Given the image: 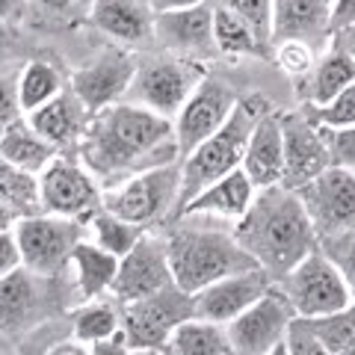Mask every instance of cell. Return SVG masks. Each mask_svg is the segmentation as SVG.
Masks as SVG:
<instances>
[{
	"mask_svg": "<svg viewBox=\"0 0 355 355\" xmlns=\"http://www.w3.org/2000/svg\"><path fill=\"white\" fill-rule=\"evenodd\" d=\"M338 355H355V347H349V349H343V352H338Z\"/></svg>",
	"mask_w": 355,
	"mask_h": 355,
	"instance_id": "11a10c76",
	"label": "cell"
},
{
	"mask_svg": "<svg viewBox=\"0 0 355 355\" xmlns=\"http://www.w3.org/2000/svg\"><path fill=\"white\" fill-rule=\"evenodd\" d=\"M18 266H24V261H21L15 231H3V234H0V279L9 272H15Z\"/></svg>",
	"mask_w": 355,
	"mask_h": 355,
	"instance_id": "f6af8a7d",
	"label": "cell"
},
{
	"mask_svg": "<svg viewBox=\"0 0 355 355\" xmlns=\"http://www.w3.org/2000/svg\"><path fill=\"white\" fill-rule=\"evenodd\" d=\"M27 42L21 36V30L15 24L0 21V65L3 62H24Z\"/></svg>",
	"mask_w": 355,
	"mask_h": 355,
	"instance_id": "ee69618b",
	"label": "cell"
},
{
	"mask_svg": "<svg viewBox=\"0 0 355 355\" xmlns=\"http://www.w3.org/2000/svg\"><path fill=\"white\" fill-rule=\"evenodd\" d=\"M27 3L30 0H0V21L18 27L21 21H27Z\"/></svg>",
	"mask_w": 355,
	"mask_h": 355,
	"instance_id": "c3c4849f",
	"label": "cell"
},
{
	"mask_svg": "<svg viewBox=\"0 0 355 355\" xmlns=\"http://www.w3.org/2000/svg\"><path fill=\"white\" fill-rule=\"evenodd\" d=\"M243 172L249 175L254 190L282 184L284 175V137H282V110L275 107L254 125L246 154H243Z\"/></svg>",
	"mask_w": 355,
	"mask_h": 355,
	"instance_id": "7402d4cb",
	"label": "cell"
},
{
	"mask_svg": "<svg viewBox=\"0 0 355 355\" xmlns=\"http://www.w3.org/2000/svg\"><path fill=\"white\" fill-rule=\"evenodd\" d=\"M323 139L326 148L331 154V166H340V169L355 172V125L349 128H323Z\"/></svg>",
	"mask_w": 355,
	"mask_h": 355,
	"instance_id": "b9f144b4",
	"label": "cell"
},
{
	"mask_svg": "<svg viewBox=\"0 0 355 355\" xmlns=\"http://www.w3.org/2000/svg\"><path fill=\"white\" fill-rule=\"evenodd\" d=\"M77 302L74 282L65 275H39L18 266L0 279V335L24 338L39 326L69 314Z\"/></svg>",
	"mask_w": 355,
	"mask_h": 355,
	"instance_id": "5b68a950",
	"label": "cell"
},
{
	"mask_svg": "<svg viewBox=\"0 0 355 355\" xmlns=\"http://www.w3.org/2000/svg\"><path fill=\"white\" fill-rule=\"evenodd\" d=\"M137 60L139 53H133L130 48L110 44L92 62H86L69 74V89L80 98L89 113H98L110 104L125 101L133 74H137Z\"/></svg>",
	"mask_w": 355,
	"mask_h": 355,
	"instance_id": "4fadbf2b",
	"label": "cell"
},
{
	"mask_svg": "<svg viewBox=\"0 0 355 355\" xmlns=\"http://www.w3.org/2000/svg\"><path fill=\"white\" fill-rule=\"evenodd\" d=\"M154 48L196 62H216L214 39V0L175 12H154Z\"/></svg>",
	"mask_w": 355,
	"mask_h": 355,
	"instance_id": "9a60e30c",
	"label": "cell"
},
{
	"mask_svg": "<svg viewBox=\"0 0 355 355\" xmlns=\"http://www.w3.org/2000/svg\"><path fill=\"white\" fill-rule=\"evenodd\" d=\"M355 24V0H331V18H329V36L338 30Z\"/></svg>",
	"mask_w": 355,
	"mask_h": 355,
	"instance_id": "bcb514c9",
	"label": "cell"
},
{
	"mask_svg": "<svg viewBox=\"0 0 355 355\" xmlns=\"http://www.w3.org/2000/svg\"><path fill=\"white\" fill-rule=\"evenodd\" d=\"M254 184L249 181V175L237 169L225 175L214 187H207L205 193H198L190 205L181 210V216H216V219H240L249 210L254 198ZM178 216V219H181Z\"/></svg>",
	"mask_w": 355,
	"mask_h": 355,
	"instance_id": "d4e9b609",
	"label": "cell"
},
{
	"mask_svg": "<svg viewBox=\"0 0 355 355\" xmlns=\"http://www.w3.org/2000/svg\"><path fill=\"white\" fill-rule=\"evenodd\" d=\"M160 355H237L228 340L225 326L205 323V320H187L172 331Z\"/></svg>",
	"mask_w": 355,
	"mask_h": 355,
	"instance_id": "f546056e",
	"label": "cell"
},
{
	"mask_svg": "<svg viewBox=\"0 0 355 355\" xmlns=\"http://www.w3.org/2000/svg\"><path fill=\"white\" fill-rule=\"evenodd\" d=\"M77 160L101 184V190H113L148 169L181 163L175 121L139 104H110L89 119L77 146Z\"/></svg>",
	"mask_w": 355,
	"mask_h": 355,
	"instance_id": "6da1fadb",
	"label": "cell"
},
{
	"mask_svg": "<svg viewBox=\"0 0 355 355\" xmlns=\"http://www.w3.org/2000/svg\"><path fill=\"white\" fill-rule=\"evenodd\" d=\"M15 222H18V219L9 214L3 205H0V234H3V231H12V228H15Z\"/></svg>",
	"mask_w": 355,
	"mask_h": 355,
	"instance_id": "816d5d0a",
	"label": "cell"
},
{
	"mask_svg": "<svg viewBox=\"0 0 355 355\" xmlns=\"http://www.w3.org/2000/svg\"><path fill=\"white\" fill-rule=\"evenodd\" d=\"M24 62H3L0 65V137L24 119V110L18 101V80Z\"/></svg>",
	"mask_w": 355,
	"mask_h": 355,
	"instance_id": "8d00e7d4",
	"label": "cell"
},
{
	"mask_svg": "<svg viewBox=\"0 0 355 355\" xmlns=\"http://www.w3.org/2000/svg\"><path fill=\"white\" fill-rule=\"evenodd\" d=\"M95 0H30L27 27L39 33H69L89 24Z\"/></svg>",
	"mask_w": 355,
	"mask_h": 355,
	"instance_id": "1f68e13d",
	"label": "cell"
},
{
	"mask_svg": "<svg viewBox=\"0 0 355 355\" xmlns=\"http://www.w3.org/2000/svg\"><path fill=\"white\" fill-rule=\"evenodd\" d=\"M86 231L92 234V243L95 246L107 249L110 254H116V258H125V254L137 246V243L148 234L151 228H142V225H133V222H125L113 216L110 210H98V214L86 222Z\"/></svg>",
	"mask_w": 355,
	"mask_h": 355,
	"instance_id": "836d02e7",
	"label": "cell"
},
{
	"mask_svg": "<svg viewBox=\"0 0 355 355\" xmlns=\"http://www.w3.org/2000/svg\"><path fill=\"white\" fill-rule=\"evenodd\" d=\"M169 284H175V279L169 266V252H166V237L157 231H148L125 258H119L116 282L107 296L116 299L119 305H125L137 302L142 296L160 293Z\"/></svg>",
	"mask_w": 355,
	"mask_h": 355,
	"instance_id": "e0dca14e",
	"label": "cell"
},
{
	"mask_svg": "<svg viewBox=\"0 0 355 355\" xmlns=\"http://www.w3.org/2000/svg\"><path fill=\"white\" fill-rule=\"evenodd\" d=\"M187 320H196L193 293H184L178 284L121 305V331L133 352H160Z\"/></svg>",
	"mask_w": 355,
	"mask_h": 355,
	"instance_id": "ba28073f",
	"label": "cell"
},
{
	"mask_svg": "<svg viewBox=\"0 0 355 355\" xmlns=\"http://www.w3.org/2000/svg\"><path fill=\"white\" fill-rule=\"evenodd\" d=\"M71 266H74V291H77V305L92 302L110 293L119 272V258L110 254L107 249L95 246L92 240H80L71 252Z\"/></svg>",
	"mask_w": 355,
	"mask_h": 355,
	"instance_id": "484cf974",
	"label": "cell"
},
{
	"mask_svg": "<svg viewBox=\"0 0 355 355\" xmlns=\"http://www.w3.org/2000/svg\"><path fill=\"white\" fill-rule=\"evenodd\" d=\"M205 77H207L205 62L184 60L166 51H146L137 60V74H133L125 101L172 119L181 113V107L190 101V95Z\"/></svg>",
	"mask_w": 355,
	"mask_h": 355,
	"instance_id": "8992f818",
	"label": "cell"
},
{
	"mask_svg": "<svg viewBox=\"0 0 355 355\" xmlns=\"http://www.w3.org/2000/svg\"><path fill=\"white\" fill-rule=\"evenodd\" d=\"M314 62H317V48H311L308 42L287 39V42L272 44V65H279V69L291 77L308 74Z\"/></svg>",
	"mask_w": 355,
	"mask_h": 355,
	"instance_id": "f35d334b",
	"label": "cell"
},
{
	"mask_svg": "<svg viewBox=\"0 0 355 355\" xmlns=\"http://www.w3.org/2000/svg\"><path fill=\"white\" fill-rule=\"evenodd\" d=\"M296 193L320 240L355 228V172L329 166L323 175H317Z\"/></svg>",
	"mask_w": 355,
	"mask_h": 355,
	"instance_id": "5bb4252c",
	"label": "cell"
},
{
	"mask_svg": "<svg viewBox=\"0 0 355 355\" xmlns=\"http://www.w3.org/2000/svg\"><path fill=\"white\" fill-rule=\"evenodd\" d=\"M284 343H287V352L291 355H331L323 343H320V338L311 331L305 317H296L293 323L287 326Z\"/></svg>",
	"mask_w": 355,
	"mask_h": 355,
	"instance_id": "7bdbcfd3",
	"label": "cell"
},
{
	"mask_svg": "<svg viewBox=\"0 0 355 355\" xmlns=\"http://www.w3.org/2000/svg\"><path fill=\"white\" fill-rule=\"evenodd\" d=\"M331 0H272V44L299 39L320 51L329 36Z\"/></svg>",
	"mask_w": 355,
	"mask_h": 355,
	"instance_id": "603a6c76",
	"label": "cell"
},
{
	"mask_svg": "<svg viewBox=\"0 0 355 355\" xmlns=\"http://www.w3.org/2000/svg\"><path fill=\"white\" fill-rule=\"evenodd\" d=\"M0 355H18V347L12 338H3L0 335Z\"/></svg>",
	"mask_w": 355,
	"mask_h": 355,
	"instance_id": "f5cc1de1",
	"label": "cell"
},
{
	"mask_svg": "<svg viewBox=\"0 0 355 355\" xmlns=\"http://www.w3.org/2000/svg\"><path fill=\"white\" fill-rule=\"evenodd\" d=\"M0 157L30 175H42L60 157V151L44 137H39V133L30 128L27 119H21L0 137Z\"/></svg>",
	"mask_w": 355,
	"mask_h": 355,
	"instance_id": "83f0119b",
	"label": "cell"
},
{
	"mask_svg": "<svg viewBox=\"0 0 355 355\" xmlns=\"http://www.w3.org/2000/svg\"><path fill=\"white\" fill-rule=\"evenodd\" d=\"M130 352H133V349L128 347L125 331H116V335L107 338V340L89 343V355H130Z\"/></svg>",
	"mask_w": 355,
	"mask_h": 355,
	"instance_id": "7dc6e473",
	"label": "cell"
},
{
	"mask_svg": "<svg viewBox=\"0 0 355 355\" xmlns=\"http://www.w3.org/2000/svg\"><path fill=\"white\" fill-rule=\"evenodd\" d=\"M71 317V338L80 343H98L113 338L116 331H121V305L116 299L101 296L92 302H83L69 311Z\"/></svg>",
	"mask_w": 355,
	"mask_h": 355,
	"instance_id": "4dcf8cb0",
	"label": "cell"
},
{
	"mask_svg": "<svg viewBox=\"0 0 355 355\" xmlns=\"http://www.w3.org/2000/svg\"><path fill=\"white\" fill-rule=\"evenodd\" d=\"M39 193H42V210L51 216L89 222L104 207L101 184L89 175V169L80 160L65 157V154H60L39 175Z\"/></svg>",
	"mask_w": 355,
	"mask_h": 355,
	"instance_id": "8fae6325",
	"label": "cell"
},
{
	"mask_svg": "<svg viewBox=\"0 0 355 355\" xmlns=\"http://www.w3.org/2000/svg\"><path fill=\"white\" fill-rule=\"evenodd\" d=\"M352 83H355V60L329 48L326 53L317 57L308 74L296 77V98L311 107H326Z\"/></svg>",
	"mask_w": 355,
	"mask_h": 355,
	"instance_id": "cb8c5ba5",
	"label": "cell"
},
{
	"mask_svg": "<svg viewBox=\"0 0 355 355\" xmlns=\"http://www.w3.org/2000/svg\"><path fill=\"white\" fill-rule=\"evenodd\" d=\"M275 284L291 299L296 317H305V320L335 314V311L352 305V291L347 279L323 254V249L311 252L305 261H299Z\"/></svg>",
	"mask_w": 355,
	"mask_h": 355,
	"instance_id": "9c48e42d",
	"label": "cell"
},
{
	"mask_svg": "<svg viewBox=\"0 0 355 355\" xmlns=\"http://www.w3.org/2000/svg\"><path fill=\"white\" fill-rule=\"evenodd\" d=\"M266 355H291V352H287V343L282 340V343H279V347H272V349H270V352H266Z\"/></svg>",
	"mask_w": 355,
	"mask_h": 355,
	"instance_id": "db71d44e",
	"label": "cell"
},
{
	"mask_svg": "<svg viewBox=\"0 0 355 355\" xmlns=\"http://www.w3.org/2000/svg\"><path fill=\"white\" fill-rule=\"evenodd\" d=\"M282 137H284V190H302L308 181L323 175L331 166V154L326 148L323 130L305 110L282 113Z\"/></svg>",
	"mask_w": 355,
	"mask_h": 355,
	"instance_id": "ac0fdd59",
	"label": "cell"
},
{
	"mask_svg": "<svg viewBox=\"0 0 355 355\" xmlns=\"http://www.w3.org/2000/svg\"><path fill=\"white\" fill-rule=\"evenodd\" d=\"M308 326L331 355L349 349V347H355V302L335 311V314L311 317Z\"/></svg>",
	"mask_w": 355,
	"mask_h": 355,
	"instance_id": "d590c367",
	"label": "cell"
},
{
	"mask_svg": "<svg viewBox=\"0 0 355 355\" xmlns=\"http://www.w3.org/2000/svg\"><path fill=\"white\" fill-rule=\"evenodd\" d=\"M181 163L148 169L113 190H104V210L151 231L169 225L181 198Z\"/></svg>",
	"mask_w": 355,
	"mask_h": 355,
	"instance_id": "52a82bcc",
	"label": "cell"
},
{
	"mask_svg": "<svg viewBox=\"0 0 355 355\" xmlns=\"http://www.w3.org/2000/svg\"><path fill=\"white\" fill-rule=\"evenodd\" d=\"M302 110L323 128H349L355 125V83L343 89L335 101H329L326 107L302 104Z\"/></svg>",
	"mask_w": 355,
	"mask_h": 355,
	"instance_id": "74e56055",
	"label": "cell"
},
{
	"mask_svg": "<svg viewBox=\"0 0 355 355\" xmlns=\"http://www.w3.org/2000/svg\"><path fill=\"white\" fill-rule=\"evenodd\" d=\"M89 119H92V113L83 107V101L69 86H65L53 101L27 113L30 128L36 130L39 137L48 139L60 154H65V157H74L77 154V146H80V139H83Z\"/></svg>",
	"mask_w": 355,
	"mask_h": 355,
	"instance_id": "44dd1931",
	"label": "cell"
},
{
	"mask_svg": "<svg viewBox=\"0 0 355 355\" xmlns=\"http://www.w3.org/2000/svg\"><path fill=\"white\" fill-rule=\"evenodd\" d=\"M240 92L222 77L207 74L202 83L196 86V92L190 95V101L181 107V113L175 116V133H178V151L181 160H187L190 154L202 146L205 139H210L214 133L231 119V113L240 104Z\"/></svg>",
	"mask_w": 355,
	"mask_h": 355,
	"instance_id": "7c38bea8",
	"label": "cell"
},
{
	"mask_svg": "<svg viewBox=\"0 0 355 355\" xmlns=\"http://www.w3.org/2000/svg\"><path fill=\"white\" fill-rule=\"evenodd\" d=\"M214 39L219 57H252L272 62V44L263 42L237 12L214 3Z\"/></svg>",
	"mask_w": 355,
	"mask_h": 355,
	"instance_id": "4316f807",
	"label": "cell"
},
{
	"mask_svg": "<svg viewBox=\"0 0 355 355\" xmlns=\"http://www.w3.org/2000/svg\"><path fill=\"white\" fill-rule=\"evenodd\" d=\"M130 355H160V352H130Z\"/></svg>",
	"mask_w": 355,
	"mask_h": 355,
	"instance_id": "9f6ffc18",
	"label": "cell"
},
{
	"mask_svg": "<svg viewBox=\"0 0 355 355\" xmlns=\"http://www.w3.org/2000/svg\"><path fill=\"white\" fill-rule=\"evenodd\" d=\"M69 86L62 77V65L57 60L48 57H30L21 69V80H18V101L24 116L33 110L44 107L48 101H53L62 89Z\"/></svg>",
	"mask_w": 355,
	"mask_h": 355,
	"instance_id": "f1b7e54d",
	"label": "cell"
},
{
	"mask_svg": "<svg viewBox=\"0 0 355 355\" xmlns=\"http://www.w3.org/2000/svg\"><path fill=\"white\" fill-rule=\"evenodd\" d=\"M163 237L172 279L184 293H198L219 279L258 270V261L234 240V225L219 228L214 222L196 225L193 216H181L169 222V231Z\"/></svg>",
	"mask_w": 355,
	"mask_h": 355,
	"instance_id": "3957f363",
	"label": "cell"
},
{
	"mask_svg": "<svg viewBox=\"0 0 355 355\" xmlns=\"http://www.w3.org/2000/svg\"><path fill=\"white\" fill-rule=\"evenodd\" d=\"M0 205L15 219L44 214L42 193H39V175H30L0 157Z\"/></svg>",
	"mask_w": 355,
	"mask_h": 355,
	"instance_id": "d6a6232c",
	"label": "cell"
},
{
	"mask_svg": "<svg viewBox=\"0 0 355 355\" xmlns=\"http://www.w3.org/2000/svg\"><path fill=\"white\" fill-rule=\"evenodd\" d=\"M320 249H323L326 258L340 270V275L347 279L349 291L355 296V228L340 231V234H335V237L320 240Z\"/></svg>",
	"mask_w": 355,
	"mask_h": 355,
	"instance_id": "60d3db41",
	"label": "cell"
},
{
	"mask_svg": "<svg viewBox=\"0 0 355 355\" xmlns=\"http://www.w3.org/2000/svg\"><path fill=\"white\" fill-rule=\"evenodd\" d=\"M18 355H89V347L71 338V317H57L21 338Z\"/></svg>",
	"mask_w": 355,
	"mask_h": 355,
	"instance_id": "e575fe53",
	"label": "cell"
},
{
	"mask_svg": "<svg viewBox=\"0 0 355 355\" xmlns=\"http://www.w3.org/2000/svg\"><path fill=\"white\" fill-rule=\"evenodd\" d=\"M12 231L21 249V261L39 275H65V270L71 266L74 246L86 240V222L51 214L18 219Z\"/></svg>",
	"mask_w": 355,
	"mask_h": 355,
	"instance_id": "30bf717a",
	"label": "cell"
},
{
	"mask_svg": "<svg viewBox=\"0 0 355 355\" xmlns=\"http://www.w3.org/2000/svg\"><path fill=\"white\" fill-rule=\"evenodd\" d=\"M272 110L275 107H272L270 98L243 95L237 110L231 113V119L225 121V125H222L210 139H205L187 160H181V175L184 178H181V198H178L175 219L181 216V210L190 205L198 193H205L207 187H214L225 175L240 169L254 125H258L266 113H272Z\"/></svg>",
	"mask_w": 355,
	"mask_h": 355,
	"instance_id": "277c9868",
	"label": "cell"
},
{
	"mask_svg": "<svg viewBox=\"0 0 355 355\" xmlns=\"http://www.w3.org/2000/svg\"><path fill=\"white\" fill-rule=\"evenodd\" d=\"M214 3L237 12L263 42L272 44V0H214Z\"/></svg>",
	"mask_w": 355,
	"mask_h": 355,
	"instance_id": "ab89813d",
	"label": "cell"
},
{
	"mask_svg": "<svg viewBox=\"0 0 355 355\" xmlns=\"http://www.w3.org/2000/svg\"><path fill=\"white\" fill-rule=\"evenodd\" d=\"M275 282L266 270H249V272H237L228 279H219L214 284H207L205 291L193 293V308H196V320L205 323H216V326H228L231 320H237L243 311H249L258 299L270 291Z\"/></svg>",
	"mask_w": 355,
	"mask_h": 355,
	"instance_id": "d6986e66",
	"label": "cell"
},
{
	"mask_svg": "<svg viewBox=\"0 0 355 355\" xmlns=\"http://www.w3.org/2000/svg\"><path fill=\"white\" fill-rule=\"evenodd\" d=\"M89 27L121 48H154V9L146 0H95Z\"/></svg>",
	"mask_w": 355,
	"mask_h": 355,
	"instance_id": "ffe728a7",
	"label": "cell"
},
{
	"mask_svg": "<svg viewBox=\"0 0 355 355\" xmlns=\"http://www.w3.org/2000/svg\"><path fill=\"white\" fill-rule=\"evenodd\" d=\"M296 320L291 299L284 296L279 284H272L249 311L225 326L228 340L237 355H266L279 347L287 335V326Z\"/></svg>",
	"mask_w": 355,
	"mask_h": 355,
	"instance_id": "2e32d148",
	"label": "cell"
},
{
	"mask_svg": "<svg viewBox=\"0 0 355 355\" xmlns=\"http://www.w3.org/2000/svg\"><path fill=\"white\" fill-rule=\"evenodd\" d=\"M352 302H355V296H352Z\"/></svg>",
	"mask_w": 355,
	"mask_h": 355,
	"instance_id": "6f0895ef",
	"label": "cell"
},
{
	"mask_svg": "<svg viewBox=\"0 0 355 355\" xmlns=\"http://www.w3.org/2000/svg\"><path fill=\"white\" fill-rule=\"evenodd\" d=\"M329 48H335V51L347 53V57H352V60H355V24L338 30L335 36L329 39Z\"/></svg>",
	"mask_w": 355,
	"mask_h": 355,
	"instance_id": "681fc988",
	"label": "cell"
},
{
	"mask_svg": "<svg viewBox=\"0 0 355 355\" xmlns=\"http://www.w3.org/2000/svg\"><path fill=\"white\" fill-rule=\"evenodd\" d=\"M234 240L272 275V282L320 249L302 198L282 184L254 193L249 210L234 222Z\"/></svg>",
	"mask_w": 355,
	"mask_h": 355,
	"instance_id": "7a4b0ae2",
	"label": "cell"
},
{
	"mask_svg": "<svg viewBox=\"0 0 355 355\" xmlns=\"http://www.w3.org/2000/svg\"><path fill=\"white\" fill-rule=\"evenodd\" d=\"M154 12H175V9H190L198 3H207V0H146Z\"/></svg>",
	"mask_w": 355,
	"mask_h": 355,
	"instance_id": "f907efd6",
	"label": "cell"
}]
</instances>
